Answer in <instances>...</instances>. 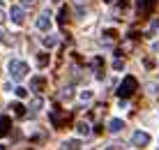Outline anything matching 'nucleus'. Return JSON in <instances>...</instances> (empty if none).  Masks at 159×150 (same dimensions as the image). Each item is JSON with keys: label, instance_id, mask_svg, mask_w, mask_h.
I'll return each instance as SVG.
<instances>
[{"label": "nucleus", "instance_id": "obj_1", "mask_svg": "<svg viewBox=\"0 0 159 150\" xmlns=\"http://www.w3.org/2000/svg\"><path fill=\"white\" fill-rule=\"evenodd\" d=\"M7 69H9V76H12V81H23L25 74L30 72V67L23 63V60H9Z\"/></svg>", "mask_w": 159, "mask_h": 150}, {"label": "nucleus", "instance_id": "obj_2", "mask_svg": "<svg viewBox=\"0 0 159 150\" xmlns=\"http://www.w3.org/2000/svg\"><path fill=\"white\" fill-rule=\"evenodd\" d=\"M134 90H136V79L134 76H125L120 88H118V95H120V99H127L134 95Z\"/></svg>", "mask_w": 159, "mask_h": 150}, {"label": "nucleus", "instance_id": "obj_3", "mask_svg": "<svg viewBox=\"0 0 159 150\" xmlns=\"http://www.w3.org/2000/svg\"><path fill=\"white\" fill-rule=\"evenodd\" d=\"M131 143H134V146H139V148H143V146H148V143H150V134H148V132H134V136H131Z\"/></svg>", "mask_w": 159, "mask_h": 150}, {"label": "nucleus", "instance_id": "obj_4", "mask_svg": "<svg viewBox=\"0 0 159 150\" xmlns=\"http://www.w3.org/2000/svg\"><path fill=\"white\" fill-rule=\"evenodd\" d=\"M7 16L14 21L16 26H21V23H23V7H16V5H14V7L9 9V14H7Z\"/></svg>", "mask_w": 159, "mask_h": 150}, {"label": "nucleus", "instance_id": "obj_5", "mask_svg": "<svg viewBox=\"0 0 159 150\" xmlns=\"http://www.w3.org/2000/svg\"><path fill=\"white\" fill-rule=\"evenodd\" d=\"M37 28H39V30H48V28H51V14H48V12L39 14V19H37Z\"/></svg>", "mask_w": 159, "mask_h": 150}, {"label": "nucleus", "instance_id": "obj_6", "mask_svg": "<svg viewBox=\"0 0 159 150\" xmlns=\"http://www.w3.org/2000/svg\"><path fill=\"white\" fill-rule=\"evenodd\" d=\"M155 2L157 0H139V12L141 14H150L152 7H155Z\"/></svg>", "mask_w": 159, "mask_h": 150}, {"label": "nucleus", "instance_id": "obj_7", "mask_svg": "<svg viewBox=\"0 0 159 150\" xmlns=\"http://www.w3.org/2000/svg\"><path fill=\"white\" fill-rule=\"evenodd\" d=\"M122 129H125V120L113 118L111 123H108V132H113V134H118V132H122Z\"/></svg>", "mask_w": 159, "mask_h": 150}, {"label": "nucleus", "instance_id": "obj_8", "mask_svg": "<svg viewBox=\"0 0 159 150\" xmlns=\"http://www.w3.org/2000/svg\"><path fill=\"white\" fill-rule=\"evenodd\" d=\"M65 118H67V113H62V111H51V123H53V127H60Z\"/></svg>", "mask_w": 159, "mask_h": 150}, {"label": "nucleus", "instance_id": "obj_9", "mask_svg": "<svg viewBox=\"0 0 159 150\" xmlns=\"http://www.w3.org/2000/svg\"><path fill=\"white\" fill-rule=\"evenodd\" d=\"M44 83H46V81H44V76H32V79H30V88L39 92L42 88H44Z\"/></svg>", "mask_w": 159, "mask_h": 150}, {"label": "nucleus", "instance_id": "obj_10", "mask_svg": "<svg viewBox=\"0 0 159 150\" xmlns=\"http://www.w3.org/2000/svg\"><path fill=\"white\" fill-rule=\"evenodd\" d=\"M9 132V118L7 115H0V136H5Z\"/></svg>", "mask_w": 159, "mask_h": 150}, {"label": "nucleus", "instance_id": "obj_11", "mask_svg": "<svg viewBox=\"0 0 159 150\" xmlns=\"http://www.w3.org/2000/svg\"><path fill=\"white\" fill-rule=\"evenodd\" d=\"M9 109H14V113L19 115V118H23V115H25V106H23L21 102H14V104H12Z\"/></svg>", "mask_w": 159, "mask_h": 150}, {"label": "nucleus", "instance_id": "obj_12", "mask_svg": "<svg viewBox=\"0 0 159 150\" xmlns=\"http://www.w3.org/2000/svg\"><path fill=\"white\" fill-rule=\"evenodd\" d=\"M76 132H79L81 136H88L92 129H90V125H88V123H79V125H76Z\"/></svg>", "mask_w": 159, "mask_h": 150}, {"label": "nucleus", "instance_id": "obj_13", "mask_svg": "<svg viewBox=\"0 0 159 150\" xmlns=\"http://www.w3.org/2000/svg\"><path fill=\"white\" fill-rule=\"evenodd\" d=\"M67 19H69V9H67V7H62V9H60V16H58V23H60V26H65V23H67Z\"/></svg>", "mask_w": 159, "mask_h": 150}, {"label": "nucleus", "instance_id": "obj_14", "mask_svg": "<svg viewBox=\"0 0 159 150\" xmlns=\"http://www.w3.org/2000/svg\"><path fill=\"white\" fill-rule=\"evenodd\" d=\"M42 106H44V99H42V97H35V99L30 102V109H32V111H42Z\"/></svg>", "mask_w": 159, "mask_h": 150}, {"label": "nucleus", "instance_id": "obj_15", "mask_svg": "<svg viewBox=\"0 0 159 150\" xmlns=\"http://www.w3.org/2000/svg\"><path fill=\"white\" fill-rule=\"evenodd\" d=\"M79 148H81L79 141H67V143H65V150H79Z\"/></svg>", "mask_w": 159, "mask_h": 150}, {"label": "nucleus", "instance_id": "obj_16", "mask_svg": "<svg viewBox=\"0 0 159 150\" xmlns=\"http://www.w3.org/2000/svg\"><path fill=\"white\" fill-rule=\"evenodd\" d=\"M46 63H48V53H42V55H37V65H39V67H44Z\"/></svg>", "mask_w": 159, "mask_h": 150}, {"label": "nucleus", "instance_id": "obj_17", "mask_svg": "<svg viewBox=\"0 0 159 150\" xmlns=\"http://www.w3.org/2000/svg\"><path fill=\"white\" fill-rule=\"evenodd\" d=\"M14 92H16V97H19V99H23V97H28V90H25V88H21V86H19V88H16V90H14Z\"/></svg>", "mask_w": 159, "mask_h": 150}, {"label": "nucleus", "instance_id": "obj_18", "mask_svg": "<svg viewBox=\"0 0 159 150\" xmlns=\"http://www.w3.org/2000/svg\"><path fill=\"white\" fill-rule=\"evenodd\" d=\"M44 46H56V37H44Z\"/></svg>", "mask_w": 159, "mask_h": 150}, {"label": "nucleus", "instance_id": "obj_19", "mask_svg": "<svg viewBox=\"0 0 159 150\" xmlns=\"http://www.w3.org/2000/svg\"><path fill=\"white\" fill-rule=\"evenodd\" d=\"M81 99H83V102L92 99V90H83V92H81Z\"/></svg>", "mask_w": 159, "mask_h": 150}, {"label": "nucleus", "instance_id": "obj_20", "mask_svg": "<svg viewBox=\"0 0 159 150\" xmlns=\"http://www.w3.org/2000/svg\"><path fill=\"white\" fill-rule=\"evenodd\" d=\"M122 67H125V65H122V60H116V63H113V69H118V72H120Z\"/></svg>", "mask_w": 159, "mask_h": 150}, {"label": "nucleus", "instance_id": "obj_21", "mask_svg": "<svg viewBox=\"0 0 159 150\" xmlns=\"http://www.w3.org/2000/svg\"><path fill=\"white\" fill-rule=\"evenodd\" d=\"M21 2H23V7H32V5H35L37 0H21Z\"/></svg>", "mask_w": 159, "mask_h": 150}, {"label": "nucleus", "instance_id": "obj_22", "mask_svg": "<svg viewBox=\"0 0 159 150\" xmlns=\"http://www.w3.org/2000/svg\"><path fill=\"white\" fill-rule=\"evenodd\" d=\"M104 2H113V0H104Z\"/></svg>", "mask_w": 159, "mask_h": 150}, {"label": "nucleus", "instance_id": "obj_23", "mask_svg": "<svg viewBox=\"0 0 159 150\" xmlns=\"http://www.w3.org/2000/svg\"><path fill=\"white\" fill-rule=\"evenodd\" d=\"M0 150H5V146H0Z\"/></svg>", "mask_w": 159, "mask_h": 150}, {"label": "nucleus", "instance_id": "obj_24", "mask_svg": "<svg viewBox=\"0 0 159 150\" xmlns=\"http://www.w3.org/2000/svg\"><path fill=\"white\" fill-rule=\"evenodd\" d=\"M106 150H116V148H106Z\"/></svg>", "mask_w": 159, "mask_h": 150}, {"label": "nucleus", "instance_id": "obj_25", "mask_svg": "<svg viewBox=\"0 0 159 150\" xmlns=\"http://www.w3.org/2000/svg\"><path fill=\"white\" fill-rule=\"evenodd\" d=\"M79 2H83V0H79Z\"/></svg>", "mask_w": 159, "mask_h": 150}]
</instances>
